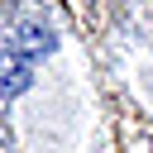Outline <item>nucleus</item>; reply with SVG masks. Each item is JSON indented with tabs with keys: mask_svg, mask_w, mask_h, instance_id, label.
<instances>
[{
	"mask_svg": "<svg viewBox=\"0 0 153 153\" xmlns=\"http://www.w3.org/2000/svg\"><path fill=\"white\" fill-rule=\"evenodd\" d=\"M29 81V62L19 53H0V91H19Z\"/></svg>",
	"mask_w": 153,
	"mask_h": 153,
	"instance_id": "obj_1",
	"label": "nucleus"
}]
</instances>
